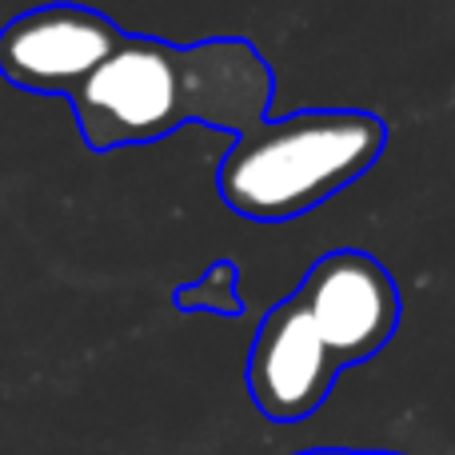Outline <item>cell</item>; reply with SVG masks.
<instances>
[{
    "instance_id": "1",
    "label": "cell",
    "mask_w": 455,
    "mask_h": 455,
    "mask_svg": "<svg viewBox=\"0 0 455 455\" xmlns=\"http://www.w3.org/2000/svg\"><path fill=\"white\" fill-rule=\"evenodd\" d=\"M272 96V64L243 36H208L196 44L124 36L68 104L80 140L92 152H112L156 144L184 124L240 140L267 120Z\"/></svg>"
},
{
    "instance_id": "2",
    "label": "cell",
    "mask_w": 455,
    "mask_h": 455,
    "mask_svg": "<svg viewBox=\"0 0 455 455\" xmlns=\"http://www.w3.org/2000/svg\"><path fill=\"white\" fill-rule=\"evenodd\" d=\"M400 320V283L371 251L320 256L251 336L243 384L256 411L272 424H304L347 368L392 344Z\"/></svg>"
},
{
    "instance_id": "3",
    "label": "cell",
    "mask_w": 455,
    "mask_h": 455,
    "mask_svg": "<svg viewBox=\"0 0 455 455\" xmlns=\"http://www.w3.org/2000/svg\"><path fill=\"white\" fill-rule=\"evenodd\" d=\"M384 144L387 124L363 108L267 116L224 152L216 192L243 220H296L371 172Z\"/></svg>"
},
{
    "instance_id": "4",
    "label": "cell",
    "mask_w": 455,
    "mask_h": 455,
    "mask_svg": "<svg viewBox=\"0 0 455 455\" xmlns=\"http://www.w3.org/2000/svg\"><path fill=\"white\" fill-rule=\"evenodd\" d=\"M128 32L84 4H44L0 28V76L32 96L72 100Z\"/></svg>"
},
{
    "instance_id": "5",
    "label": "cell",
    "mask_w": 455,
    "mask_h": 455,
    "mask_svg": "<svg viewBox=\"0 0 455 455\" xmlns=\"http://www.w3.org/2000/svg\"><path fill=\"white\" fill-rule=\"evenodd\" d=\"M172 307L184 315H224V320H240L243 315V296H240V264L235 259H212L200 280H188L172 288Z\"/></svg>"
},
{
    "instance_id": "6",
    "label": "cell",
    "mask_w": 455,
    "mask_h": 455,
    "mask_svg": "<svg viewBox=\"0 0 455 455\" xmlns=\"http://www.w3.org/2000/svg\"><path fill=\"white\" fill-rule=\"evenodd\" d=\"M296 455H400V451H376V448H307Z\"/></svg>"
}]
</instances>
